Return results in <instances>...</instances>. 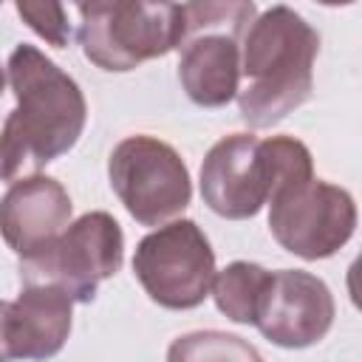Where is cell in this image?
Instances as JSON below:
<instances>
[{
	"mask_svg": "<svg viewBox=\"0 0 362 362\" xmlns=\"http://www.w3.org/2000/svg\"><path fill=\"white\" fill-rule=\"evenodd\" d=\"M8 82L17 107L0 130V181L14 184L79 141L88 105L79 85L34 45L11 51Z\"/></svg>",
	"mask_w": 362,
	"mask_h": 362,
	"instance_id": "6da1fadb",
	"label": "cell"
},
{
	"mask_svg": "<svg viewBox=\"0 0 362 362\" xmlns=\"http://www.w3.org/2000/svg\"><path fill=\"white\" fill-rule=\"evenodd\" d=\"M272 164L269 229L274 240L303 257L322 260L339 252L356 226V204L348 189L314 178L311 153L291 136L263 139Z\"/></svg>",
	"mask_w": 362,
	"mask_h": 362,
	"instance_id": "7a4b0ae2",
	"label": "cell"
},
{
	"mask_svg": "<svg viewBox=\"0 0 362 362\" xmlns=\"http://www.w3.org/2000/svg\"><path fill=\"white\" fill-rule=\"evenodd\" d=\"M320 34L288 6H272L240 34V74L249 85L238 90V107L249 127H272L297 110L314 88Z\"/></svg>",
	"mask_w": 362,
	"mask_h": 362,
	"instance_id": "3957f363",
	"label": "cell"
},
{
	"mask_svg": "<svg viewBox=\"0 0 362 362\" xmlns=\"http://www.w3.org/2000/svg\"><path fill=\"white\" fill-rule=\"evenodd\" d=\"M76 11L82 17L79 45L102 71H133L187 40L184 3L96 0L79 3Z\"/></svg>",
	"mask_w": 362,
	"mask_h": 362,
	"instance_id": "277c9868",
	"label": "cell"
},
{
	"mask_svg": "<svg viewBox=\"0 0 362 362\" xmlns=\"http://www.w3.org/2000/svg\"><path fill=\"white\" fill-rule=\"evenodd\" d=\"M124 235L113 215L88 212L68 223L45 249L20 257L25 286H57L74 303H90L96 286L122 269Z\"/></svg>",
	"mask_w": 362,
	"mask_h": 362,
	"instance_id": "5b68a950",
	"label": "cell"
},
{
	"mask_svg": "<svg viewBox=\"0 0 362 362\" xmlns=\"http://www.w3.org/2000/svg\"><path fill=\"white\" fill-rule=\"evenodd\" d=\"M133 272L147 297L187 311L206 300L215 280V252L195 221H170L139 240Z\"/></svg>",
	"mask_w": 362,
	"mask_h": 362,
	"instance_id": "8992f818",
	"label": "cell"
},
{
	"mask_svg": "<svg viewBox=\"0 0 362 362\" xmlns=\"http://www.w3.org/2000/svg\"><path fill=\"white\" fill-rule=\"evenodd\" d=\"M110 187L141 226H164L192 198L189 173L181 156L161 139L127 136L107 161Z\"/></svg>",
	"mask_w": 362,
	"mask_h": 362,
	"instance_id": "52a82bcc",
	"label": "cell"
},
{
	"mask_svg": "<svg viewBox=\"0 0 362 362\" xmlns=\"http://www.w3.org/2000/svg\"><path fill=\"white\" fill-rule=\"evenodd\" d=\"M238 3H184L187 40L181 45L178 79L201 107H221L238 96L240 34L209 31L235 11Z\"/></svg>",
	"mask_w": 362,
	"mask_h": 362,
	"instance_id": "ba28073f",
	"label": "cell"
},
{
	"mask_svg": "<svg viewBox=\"0 0 362 362\" xmlns=\"http://www.w3.org/2000/svg\"><path fill=\"white\" fill-rule=\"evenodd\" d=\"M272 192L266 147L252 133H232L209 147L201 164L204 204L229 221L255 218Z\"/></svg>",
	"mask_w": 362,
	"mask_h": 362,
	"instance_id": "9c48e42d",
	"label": "cell"
},
{
	"mask_svg": "<svg viewBox=\"0 0 362 362\" xmlns=\"http://www.w3.org/2000/svg\"><path fill=\"white\" fill-rule=\"evenodd\" d=\"M334 311L331 288L317 274L280 269L269 277L255 325L280 348H308L331 331Z\"/></svg>",
	"mask_w": 362,
	"mask_h": 362,
	"instance_id": "30bf717a",
	"label": "cell"
},
{
	"mask_svg": "<svg viewBox=\"0 0 362 362\" xmlns=\"http://www.w3.org/2000/svg\"><path fill=\"white\" fill-rule=\"evenodd\" d=\"M65 187L48 175H28L0 198V235L11 252L31 257L45 249L71 221Z\"/></svg>",
	"mask_w": 362,
	"mask_h": 362,
	"instance_id": "8fae6325",
	"label": "cell"
},
{
	"mask_svg": "<svg viewBox=\"0 0 362 362\" xmlns=\"http://www.w3.org/2000/svg\"><path fill=\"white\" fill-rule=\"evenodd\" d=\"M74 300L57 286H25L8 308V345L14 359H51L71 334Z\"/></svg>",
	"mask_w": 362,
	"mask_h": 362,
	"instance_id": "7c38bea8",
	"label": "cell"
},
{
	"mask_svg": "<svg viewBox=\"0 0 362 362\" xmlns=\"http://www.w3.org/2000/svg\"><path fill=\"white\" fill-rule=\"evenodd\" d=\"M272 272L249 263V260H235L226 269L215 272L212 280V297L221 314H226L232 322L255 325L257 308L263 303V294L269 288Z\"/></svg>",
	"mask_w": 362,
	"mask_h": 362,
	"instance_id": "4fadbf2b",
	"label": "cell"
},
{
	"mask_svg": "<svg viewBox=\"0 0 362 362\" xmlns=\"http://www.w3.org/2000/svg\"><path fill=\"white\" fill-rule=\"evenodd\" d=\"M167 362H263L255 345L226 331H192L178 337Z\"/></svg>",
	"mask_w": 362,
	"mask_h": 362,
	"instance_id": "5bb4252c",
	"label": "cell"
},
{
	"mask_svg": "<svg viewBox=\"0 0 362 362\" xmlns=\"http://www.w3.org/2000/svg\"><path fill=\"white\" fill-rule=\"evenodd\" d=\"M17 14L54 48H65L68 42V17L65 8L59 3H28L20 0L17 3Z\"/></svg>",
	"mask_w": 362,
	"mask_h": 362,
	"instance_id": "9a60e30c",
	"label": "cell"
},
{
	"mask_svg": "<svg viewBox=\"0 0 362 362\" xmlns=\"http://www.w3.org/2000/svg\"><path fill=\"white\" fill-rule=\"evenodd\" d=\"M8 308L11 303L0 300V362H11V345H8Z\"/></svg>",
	"mask_w": 362,
	"mask_h": 362,
	"instance_id": "2e32d148",
	"label": "cell"
},
{
	"mask_svg": "<svg viewBox=\"0 0 362 362\" xmlns=\"http://www.w3.org/2000/svg\"><path fill=\"white\" fill-rule=\"evenodd\" d=\"M3 85H6V74H3V68H0V93H3Z\"/></svg>",
	"mask_w": 362,
	"mask_h": 362,
	"instance_id": "e0dca14e",
	"label": "cell"
}]
</instances>
